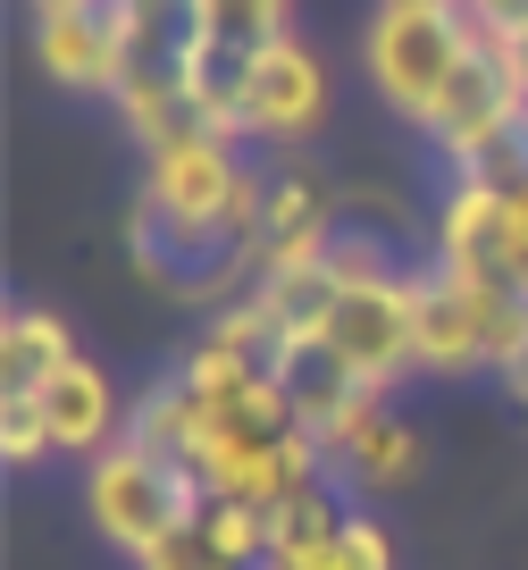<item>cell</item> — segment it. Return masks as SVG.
Masks as SVG:
<instances>
[{
  "mask_svg": "<svg viewBox=\"0 0 528 570\" xmlns=\"http://www.w3.org/2000/svg\"><path fill=\"white\" fill-rule=\"evenodd\" d=\"M411 285H420V370L428 377L503 370L511 344L528 336V303L495 277H461V268L428 261L411 268Z\"/></svg>",
  "mask_w": 528,
  "mask_h": 570,
  "instance_id": "obj_1",
  "label": "cell"
},
{
  "mask_svg": "<svg viewBox=\"0 0 528 570\" xmlns=\"http://www.w3.org/2000/svg\"><path fill=\"white\" fill-rule=\"evenodd\" d=\"M85 512H92V529H101L126 562H143L159 537H176L185 520L202 512V487L185 479L176 462H159L151 445L118 436L109 453H92V462H85Z\"/></svg>",
  "mask_w": 528,
  "mask_h": 570,
  "instance_id": "obj_2",
  "label": "cell"
},
{
  "mask_svg": "<svg viewBox=\"0 0 528 570\" xmlns=\"http://www.w3.org/2000/svg\"><path fill=\"white\" fill-rule=\"evenodd\" d=\"M428 151H444L461 168H487L495 151H511V142L528 135V85L511 76V59L495 51V35H470V51H461V68L444 76L437 109L420 118Z\"/></svg>",
  "mask_w": 528,
  "mask_h": 570,
  "instance_id": "obj_3",
  "label": "cell"
},
{
  "mask_svg": "<svg viewBox=\"0 0 528 570\" xmlns=\"http://www.w3.org/2000/svg\"><path fill=\"white\" fill-rule=\"evenodd\" d=\"M319 344H327L370 394H394L411 370H420V285H411V268L361 277V285L335 277V303H327V320H319Z\"/></svg>",
  "mask_w": 528,
  "mask_h": 570,
  "instance_id": "obj_4",
  "label": "cell"
},
{
  "mask_svg": "<svg viewBox=\"0 0 528 570\" xmlns=\"http://www.w3.org/2000/svg\"><path fill=\"white\" fill-rule=\"evenodd\" d=\"M470 35L478 26L461 18V9H370V26H361V68H370L378 101H387L394 118L420 126L428 109H437L444 76L461 68Z\"/></svg>",
  "mask_w": 528,
  "mask_h": 570,
  "instance_id": "obj_5",
  "label": "cell"
},
{
  "mask_svg": "<svg viewBox=\"0 0 528 570\" xmlns=\"http://www.w3.org/2000/svg\"><path fill=\"white\" fill-rule=\"evenodd\" d=\"M327 118V59L311 35H268L261 51H244V85H235V135L252 142H311Z\"/></svg>",
  "mask_w": 528,
  "mask_h": 570,
  "instance_id": "obj_6",
  "label": "cell"
},
{
  "mask_svg": "<svg viewBox=\"0 0 528 570\" xmlns=\"http://www.w3.org/2000/svg\"><path fill=\"white\" fill-rule=\"evenodd\" d=\"M35 68L76 92H118V18H109V0H42Z\"/></svg>",
  "mask_w": 528,
  "mask_h": 570,
  "instance_id": "obj_7",
  "label": "cell"
},
{
  "mask_svg": "<svg viewBox=\"0 0 528 570\" xmlns=\"http://www.w3.org/2000/svg\"><path fill=\"white\" fill-rule=\"evenodd\" d=\"M327 462L344 470L361 495H403V487L420 479V428L394 420L387 394H361V403L327 428Z\"/></svg>",
  "mask_w": 528,
  "mask_h": 570,
  "instance_id": "obj_8",
  "label": "cell"
},
{
  "mask_svg": "<svg viewBox=\"0 0 528 570\" xmlns=\"http://www.w3.org/2000/svg\"><path fill=\"white\" fill-rule=\"evenodd\" d=\"M35 403H42V428H51V445H59V453H76V462H92V453H109V445L126 436V403H118V386H109V370H101V361H85V353H76L68 370L42 377Z\"/></svg>",
  "mask_w": 528,
  "mask_h": 570,
  "instance_id": "obj_9",
  "label": "cell"
},
{
  "mask_svg": "<svg viewBox=\"0 0 528 570\" xmlns=\"http://www.w3.org/2000/svg\"><path fill=\"white\" fill-rule=\"evenodd\" d=\"M437 261L461 268V277L511 285V235H503V194H495V177H478V168L453 177V194L437 202Z\"/></svg>",
  "mask_w": 528,
  "mask_h": 570,
  "instance_id": "obj_10",
  "label": "cell"
},
{
  "mask_svg": "<svg viewBox=\"0 0 528 570\" xmlns=\"http://www.w3.org/2000/svg\"><path fill=\"white\" fill-rule=\"evenodd\" d=\"M335 202H327V185L319 177H268V218H261V277H277V268H319L327 261V244H335ZM252 277V285H261Z\"/></svg>",
  "mask_w": 528,
  "mask_h": 570,
  "instance_id": "obj_11",
  "label": "cell"
},
{
  "mask_svg": "<svg viewBox=\"0 0 528 570\" xmlns=\"http://www.w3.org/2000/svg\"><path fill=\"white\" fill-rule=\"evenodd\" d=\"M76 344H68V320L42 303H9L0 320V394H35L51 370H68Z\"/></svg>",
  "mask_w": 528,
  "mask_h": 570,
  "instance_id": "obj_12",
  "label": "cell"
},
{
  "mask_svg": "<svg viewBox=\"0 0 528 570\" xmlns=\"http://www.w3.org/2000/svg\"><path fill=\"white\" fill-rule=\"evenodd\" d=\"M344 529V503L327 495V487H302V495H285L277 512H268V562H285V553L319 546V537Z\"/></svg>",
  "mask_w": 528,
  "mask_h": 570,
  "instance_id": "obj_13",
  "label": "cell"
},
{
  "mask_svg": "<svg viewBox=\"0 0 528 570\" xmlns=\"http://www.w3.org/2000/svg\"><path fill=\"white\" fill-rule=\"evenodd\" d=\"M202 18H211V35L227 51H261L268 35L294 26V0H202Z\"/></svg>",
  "mask_w": 528,
  "mask_h": 570,
  "instance_id": "obj_14",
  "label": "cell"
},
{
  "mask_svg": "<svg viewBox=\"0 0 528 570\" xmlns=\"http://www.w3.org/2000/svg\"><path fill=\"white\" fill-rule=\"evenodd\" d=\"M42 453H59L51 428H42V403H35V394H0V462H9V470H35Z\"/></svg>",
  "mask_w": 528,
  "mask_h": 570,
  "instance_id": "obj_15",
  "label": "cell"
},
{
  "mask_svg": "<svg viewBox=\"0 0 528 570\" xmlns=\"http://www.w3.org/2000/svg\"><path fill=\"white\" fill-rule=\"evenodd\" d=\"M135 570H227V562H218V553H211V537H202L194 520H185V529H176V537H159V546L143 553Z\"/></svg>",
  "mask_w": 528,
  "mask_h": 570,
  "instance_id": "obj_16",
  "label": "cell"
},
{
  "mask_svg": "<svg viewBox=\"0 0 528 570\" xmlns=\"http://www.w3.org/2000/svg\"><path fill=\"white\" fill-rule=\"evenodd\" d=\"M344 546H352V562H361V570H394V537H387V520L344 512Z\"/></svg>",
  "mask_w": 528,
  "mask_h": 570,
  "instance_id": "obj_17",
  "label": "cell"
},
{
  "mask_svg": "<svg viewBox=\"0 0 528 570\" xmlns=\"http://www.w3.org/2000/svg\"><path fill=\"white\" fill-rule=\"evenodd\" d=\"M268 570H361V562H352L344 529H335V537H319V546H302V553H285V562H268Z\"/></svg>",
  "mask_w": 528,
  "mask_h": 570,
  "instance_id": "obj_18",
  "label": "cell"
},
{
  "mask_svg": "<svg viewBox=\"0 0 528 570\" xmlns=\"http://www.w3.org/2000/svg\"><path fill=\"white\" fill-rule=\"evenodd\" d=\"M495 377H503V394H511V403L528 411V336L511 344V361H503V370H495Z\"/></svg>",
  "mask_w": 528,
  "mask_h": 570,
  "instance_id": "obj_19",
  "label": "cell"
},
{
  "mask_svg": "<svg viewBox=\"0 0 528 570\" xmlns=\"http://www.w3.org/2000/svg\"><path fill=\"white\" fill-rule=\"evenodd\" d=\"M378 9H461V0H378Z\"/></svg>",
  "mask_w": 528,
  "mask_h": 570,
  "instance_id": "obj_20",
  "label": "cell"
},
{
  "mask_svg": "<svg viewBox=\"0 0 528 570\" xmlns=\"http://www.w3.org/2000/svg\"><path fill=\"white\" fill-rule=\"evenodd\" d=\"M35 9H42V0H35Z\"/></svg>",
  "mask_w": 528,
  "mask_h": 570,
  "instance_id": "obj_21",
  "label": "cell"
}]
</instances>
